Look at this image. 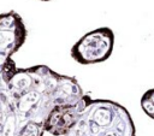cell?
<instances>
[{
    "instance_id": "2",
    "label": "cell",
    "mask_w": 154,
    "mask_h": 136,
    "mask_svg": "<svg viewBox=\"0 0 154 136\" xmlns=\"http://www.w3.org/2000/svg\"><path fill=\"white\" fill-rule=\"evenodd\" d=\"M129 111L107 99H89L76 123L64 136H135Z\"/></svg>"
},
{
    "instance_id": "6",
    "label": "cell",
    "mask_w": 154,
    "mask_h": 136,
    "mask_svg": "<svg viewBox=\"0 0 154 136\" xmlns=\"http://www.w3.org/2000/svg\"><path fill=\"white\" fill-rule=\"evenodd\" d=\"M141 107L149 118L154 119V88L144 91L141 97Z\"/></svg>"
},
{
    "instance_id": "5",
    "label": "cell",
    "mask_w": 154,
    "mask_h": 136,
    "mask_svg": "<svg viewBox=\"0 0 154 136\" xmlns=\"http://www.w3.org/2000/svg\"><path fill=\"white\" fill-rule=\"evenodd\" d=\"M89 99L90 96L88 94H84V96L78 102H66L55 106L45 120V131L49 132L53 136L65 135L76 123L81 112L87 106Z\"/></svg>"
},
{
    "instance_id": "4",
    "label": "cell",
    "mask_w": 154,
    "mask_h": 136,
    "mask_svg": "<svg viewBox=\"0 0 154 136\" xmlns=\"http://www.w3.org/2000/svg\"><path fill=\"white\" fill-rule=\"evenodd\" d=\"M28 31L22 17L14 12L8 11L0 16V64L12 59L25 42Z\"/></svg>"
},
{
    "instance_id": "3",
    "label": "cell",
    "mask_w": 154,
    "mask_h": 136,
    "mask_svg": "<svg viewBox=\"0 0 154 136\" xmlns=\"http://www.w3.org/2000/svg\"><path fill=\"white\" fill-rule=\"evenodd\" d=\"M114 39V32L108 26L94 29L84 34L71 47V58L82 65L106 61L113 52Z\"/></svg>"
},
{
    "instance_id": "1",
    "label": "cell",
    "mask_w": 154,
    "mask_h": 136,
    "mask_svg": "<svg viewBox=\"0 0 154 136\" xmlns=\"http://www.w3.org/2000/svg\"><path fill=\"white\" fill-rule=\"evenodd\" d=\"M1 120L45 125L51 111L66 102H78L84 93L75 77L54 72L46 65L18 69L10 59L0 64Z\"/></svg>"
},
{
    "instance_id": "7",
    "label": "cell",
    "mask_w": 154,
    "mask_h": 136,
    "mask_svg": "<svg viewBox=\"0 0 154 136\" xmlns=\"http://www.w3.org/2000/svg\"><path fill=\"white\" fill-rule=\"evenodd\" d=\"M41 1H51V0H41Z\"/></svg>"
}]
</instances>
